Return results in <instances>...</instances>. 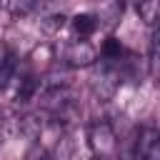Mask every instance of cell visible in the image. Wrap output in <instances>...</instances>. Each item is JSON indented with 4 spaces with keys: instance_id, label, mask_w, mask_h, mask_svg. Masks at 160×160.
Instances as JSON below:
<instances>
[{
    "instance_id": "1",
    "label": "cell",
    "mask_w": 160,
    "mask_h": 160,
    "mask_svg": "<svg viewBox=\"0 0 160 160\" xmlns=\"http://www.w3.org/2000/svg\"><path fill=\"white\" fill-rule=\"evenodd\" d=\"M40 105L45 112H50L55 120H65L75 112V98L68 85H50L40 95Z\"/></svg>"
},
{
    "instance_id": "2",
    "label": "cell",
    "mask_w": 160,
    "mask_h": 160,
    "mask_svg": "<svg viewBox=\"0 0 160 160\" xmlns=\"http://www.w3.org/2000/svg\"><path fill=\"white\" fill-rule=\"evenodd\" d=\"M88 145L92 158H112L118 150V135L108 120H95L88 125Z\"/></svg>"
},
{
    "instance_id": "3",
    "label": "cell",
    "mask_w": 160,
    "mask_h": 160,
    "mask_svg": "<svg viewBox=\"0 0 160 160\" xmlns=\"http://www.w3.org/2000/svg\"><path fill=\"white\" fill-rule=\"evenodd\" d=\"M132 160H160V130L155 125H142L135 132Z\"/></svg>"
},
{
    "instance_id": "4",
    "label": "cell",
    "mask_w": 160,
    "mask_h": 160,
    "mask_svg": "<svg viewBox=\"0 0 160 160\" xmlns=\"http://www.w3.org/2000/svg\"><path fill=\"white\" fill-rule=\"evenodd\" d=\"M120 80H122L120 65H110V62H102L100 60V68H98V72L92 78V90H95V95H100L102 100H108L120 88Z\"/></svg>"
},
{
    "instance_id": "5",
    "label": "cell",
    "mask_w": 160,
    "mask_h": 160,
    "mask_svg": "<svg viewBox=\"0 0 160 160\" xmlns=\"http://www.w3.org/2000/svg\"><path fill=\"white\" fill-rule=\"evenodd\" d=\"M62 60L70 68H90L98 60V50L88 40H72V42H68V48L62 52Z\"/></svg>"
},
{
    "instance_id": "6",
    "label": "cell",
    "mask_w": 160,
    "mask_h": 160,
    "mask_svg": "<svg viewBox=\"0 0 160 160\" xmlns=\"http://www.w3.org/2000/svg\"><path fill=\"white\" fill-rule=\"evenodd\" d=\"M70 25H72V32L78 35V40H88V38L98 30V18H95L92 12H78V15L70 20Z\"/></svg>"
},
{
    "instance_id": "7",
    "label": "cell",
    "mask_w": 160,
    "mask_h": 160,
    "mask_svg": "<svg viewBox=\"0 0 160 160\" xmlns=\"http://www.w3.org/2000/svg\"><path fill=\"white\" fill-rule=\"evenodd\" d=\"M148 68H150V75L160 82V22L152 28V35H150V60H148Z\"/></svg>"
},
{
    "instance_id": "8",
    "label": "cell",
    "mask_w": 160,
    "mask_h": 160,
    "mask_svg": "<svg viewBox=\"0 0 160 160\" xmlns=\"http://www.w3.org/2000/svg\"><path fill=\"white\" fill-rule=\"evenodd\" d=\"M18 132L22 138H28V140H38L40 132H42L40 118L38 115H22V118H18Z\"/></svg>"
},
{
    "instance_id": "9",
    "label": "cell",
    "mask_w": 160,
    "mask_h": 160,
    "mask_svg": "<svg viewBox=\"0 0 160 160\" xmlns=\"http://www.w3.org/2000/svg\"><path fill=\"white\" fill-rule=\"evenodd\" d=\"M138 15H140V20L145 22V25H150V28H155L158 22H160V0H150V2H140L138 8Z\"/></svg>"
},
{
    "instance_id": "10",
    "label": "cell",
    "mask_w": 160,
    "mask_h": 160,
    "mask_svg": "<svg viewBox=\"0 0 160 160\" xmlns=\"http://www.w3.org/2000/svg\"><path fill=\"white\" fill-rule=\"evenodd\" d=\"M0 10H5L10 15H30V12L40 10V5L32 0H15V2H0Z\"/></svg>"
},
{
    "instance_id": "11",
    "label": "cell",
    "mask_w": 160,
    "mask_h": 160,
    "mask_svg": "<svg viewBox=\"0 0 160 160\" xmlns=\"http://www.w3.org/2000/svg\"><path fill=\"white\" fill-rule=\"evenodd\" d=\"M40 25H42L45 30H60V28L65 25V15H62V12L45 15V18H40Z\"/></svg>"
},
{
    "instance_id": "12",
    "label": "cell",
    "mask_w": 160,
    "mask_h": 160,
    "mask_svg": "<svg viewBox=\"0 0 160 160\" xmlns=\"http://www.w3.org/2000/svg\"><path fill=\"white\" fill-rule=\"evenodd\" d=\"M25 160H52V155H50L45 148H40V145H32V150L25 155Z\"/></svg>"
},
{
    "instance_id": "13",
    "label": "cell",
    "mask_w": 160,
    "mask_h": 160,
    "mask_svg": "<svg viewBox=\"0 0 160 160\" xmlns=\"http://www.w3.org/2000/svg\"><path fill=\"white\" fill-rule=\"evenodd\" d=\"M10 55H12V52H10V50H8V48L0 42V70H2V65L8 62V58H10Z\"/></svg>"
},
{
    "instance_id": "14",
    "label": "cell",
    "mask_w": 160,
    "mask_h": 160,
    "mask_svg": "<svg viewBox=\"0 0 160 160\" xmlns=\"http://www.w3.org/2000/svg\"><path fill=\"white\" fill-rule=\"evenodd\" d=\"M92 160H112V158H92Z\"/></svg>"
},
{
    "instance_id": "15",
    "label": "cell",
    "mask_w": 160,
    "mask_h": 160,
    "mask_svg": "<svg viewBox=\"0 0 160 160\" xmlns=\"http://www.w3.org/2000/svg\"><path fill=\"white\" fill-rule=\"evenodd\" d=\"M158 85H160V82H158Z\"/></svg>"
}]
</instances>
